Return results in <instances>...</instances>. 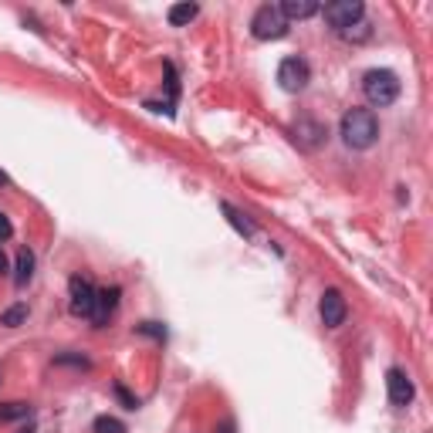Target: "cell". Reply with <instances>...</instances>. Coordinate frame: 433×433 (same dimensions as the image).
Here are the masks:
<instances>
[{
	"instance_id": "7402d4cb",
	"label": "cell",
	"mask_w": 433,
	"mask_h": 433,
	"mask_svg": "<svg viewBox=\"0 0 433 433\" xmlns=\"http://www.w3.org/2000/svg\"><path fill=\"white\" fill-rule=\"evenodd\" d=\"M10 234H14V223H10V220H7V216L0 214V240H7V237H10Z\"/></svg>"
},
{
	"instance_id": "9a60e30c",
	"label": "cell",
	"mask_w": 433,
	"mask_h": 433,
	"mask_svg": "<svg viewBox=\"0 0 433 433\" xmlns=\"http://www.w3.org/2000/svg\"><path fill=\"white\" fill-rule=\"evenodd\" d=\"M31 417V403H0V420H24Z\"/></svg>"
},
{
	"instance_id": "d6986e66",
	"label": "cell",
	"mask_w": 433,
	"mask_h": 433,
	"mask_svg": "<svg viewBox=\"0 0 433 433\" xmlns=\"http://www.w3.org/2000/svg\"><path fill=\"white\" fill-rule=\"evenodd\" d=\"M342 38H345V41H366V38H369V27H366V21H359V24H352L349 31H342Z\"/></svg>"
},
{
	"instance_id": "484cf974",
	"label": "cell",
	"mask_w": 433,
	"mask_h": 433,
	"mask_svg": "<svg viewBox=\"0 0 433 433\" xmlns=\"http://www.w3.org/2000/svg\"><path fill=\"white\" fill-rule=\"evenodd\" d=\"M21 433H34V427H27V430H21Z\"/></svg>"
},
{
	"instance_id": "4fadbf2b",
	"label": "cell",
	"mask_w": 433,
	"mask_h": 433,
	"mask_svg": "<svg viewBox=\"0 0 433 433\" xmlns=\"http://www.w3.org/2000/svg\"><path fill=\"white\" fill-rule=\"evenodd\" d=\"M220 210H223L227 223H230V227H234V230H237L240 237H254V223H251L247 216L240 214V210H237L234 203H220Z\"/></svg>"
},
{
	"instance_id": "44dd1931",
	"label": "cell",
	"mask_w": 433,
	"mask_h": 433,
	"mask_svg": "<svg viewBox=\"0 0 433 433\" xmlns=\"http://www.w3.org/2000/svg\"><path fill=\"white\" fill-rule=\"evenodd\" d=\"M115 396H119V403H122L125 410H136V406H139V399H136V396H132V393H129V389H125L122 382L115 386Z\"/></svg>"
},
{
	"instance_id": "9c48e42d",
	"label": "cell",
	"mask_w": 433,
	"mask_h": 433,
	"mask_svg": "<svg viewBox=\"0 0 433 433\" xmlns=\"http://www.w3.org/2000/svg\"><path fill=\"white\" fill-rule=\"evenodd\" d=\"M295 139H298L305 149H319L325 139H328V129H325L322 122H315V119H298V125H295Z\"/></svg>"
},
{
	"instance_id": "ac0fdd59",
	"label": "cell",
	"mask_w": 433,
	"mask_h": 433,
	"mask_svg": "<svg viewBox=\"0 0 433 433\" xmlns=\"http://www.w3.org/2000/svg\"><path fill=\"white\" fill-rule=\"evenodd\" d=\"M95 433H125V423L115 417H99L95 420Z\"/></svg>"
},
{
	"instance_id": "30bf717a",
	"label": "cell",
	"mask_w": 433,
	"mask_h": 433,
	"mask_svg": "<svg viewBox=\"0 0 433 433\" xmlns=\"http://www.w3.org/2000/svg\"><path fill=\"white\" fill-rule=\"evenodd\" d=\"M277 10L284 21H308L322 10V3L319 0H284V3H277Z\"/></svg>"
},
{
	"instance_id": "603a6c76",
	"label": "cell",
	"mask_w": 433,
	"mask_h": 433,
	"mask_svg": "<svg viewBox=\"0 0 433 433\" xmlns=\"http://www.w3.org/2000/svg\"><path fill=\"white\" fill-rule=\"evenodd\" d=\"M10 271V264H7V254H3V247H0V274H7Z\"/></svg>"
},
{
	"instance_id": "d4e9b609",
	"label": "cell",
	"mask_w": 433,
	"mask_h": 433,
	"mask_svg": "<svg viewBox=\"0 0 433 433\" xmlns=\"http://www.w3.org/2000/svg\"><path fill=\"white\" fill-rule=\"evenodd\" d=\"M7 183H10V176H7V173L0 169V186H7Z\"/></svg>"
},
{
	"instance_id": "2e32d148",
	"label": "cell",
	"mask_w": 433,
	"mask_h": 433,
	"mask_svg": "<svg viewBox=\"0 0 433 433\" xmlns=\"http://www.w3.org/2000/svg\"><path fill=\"white\" fill-rule=\"evenodd\" d=\"M27 322V305H10L3 315H0V325H7V328H17V325Z\"/></svg>"
},
{
	"instance_id": "e0dca14e",
	"label": "cell",
	"mask_w": 433,
	"mask_h": 433,
	"mask_svg": "<svg viewBox=\"0 0 433 433\" xmlns=\"http://www.w3.org/2000/svg\"><path fill=\"white\" fill-rule=\"evenodd\" d=\"M54 366H75V369H88L92 362H88L85 356H75V352H61V356H54Z\"/></svg>"
},
{
	"instance_id": "8992f818",
	"label": "cell",
	"mask_w": 433,
	"mask_h": 433,
	"mask_svg": "<svg viewBox=\"0 0 433 433\" xmlns=\"http://www.w3.org/2000/svg\"><path fill=\"white\" fill-rule=\"evenodd\" d=\"M68 295H71V315H78V319H92L95 301H99V288H95L88 277L75 274V277L68 281Z\"/></svg>"
},
{
	"instance_id": "7c38bea8",
	"label": "cell",
	"mask_w": 433,
	"mask_h": 433,
	"mask_svg": "<svg viewBox=\"0 0 433 433\" xmlns=\"http://www.w3.org/2000/svg\"><path fill=\"white\" fill-rule=\"evenodd\" d=\"M197 14H200V7L186 0V3H173V7L166 10V21H169L173 27H186V24L197 17Z\"/></svg>"
},
{
	"instance_id": "5bb4252c",
	"label": "cell",
	"mask_w": 433,
	"mask_h": 433,
	"mask_svg": "<svg viewBox=\"0 0 433 433\" xmlns=\"http://www.w3.org/2000/svg\"><path fill=\"white\" fill-rule=\"evenodd\" d=\"M31 277H34V254H31L27 247H21L17 264H14V284H17V288H24Z\"/></svg>"
},
{
	"instance_id": "5b68a950",
	"label": "cell",
	"mask_w": 433,
	"mask_h": 433,
	"mask_svg": "<svg viewBox=\"0 0 433 433\" xmlns=\"http://www.w3.org/2000/svg\"><path fill=\"white\" fill-rule=\"evenodd\" d=\"M308 82H312V68H308L305 58H284V61L277 64V85H281V92L295 95V92H301Z\"/></svg>"
},
{
	"instance_id": "ffe728a7",
	"label": "cell",
	"mask_w": 433,
	"mask_h": 433,
	"mask_svg": "<svg viewBox=\"0 0 433 433\" xmlns=\"http://www.w3.org/2000/svg\"><path fill=\"white\" fill-rule=\"evenodd\" d=\"M136 332H143V335H153V338L166 342V328H162L160 322H143V325H136Z\"/></svg>"
},
{
	"instance_id": "52a82bcc",
	"label": "cell",
	"mask_w": 433,
	"mask_h": 433,
	"mask_svg": "<svg viewBox=\"0 0 433 433\" xmlns=\"http://www.w3.org/2000/svg\"><path fill=\"white\" fill-rule=\"evenodd\" d=\"M345 298H342V291L338 288H328L322 295V301H319V315H322L325 328H338V325L345 322Z\"/></svg>"
},
{
	"instance_id": "277c9868",
	"label": "cell",
	"mask_w": 433,
	"mask_h": 433,
	"mask_svg": "<svg viewBox=\"0 0 433 433\" xmlns=\"http://www.w3.org/2000/svg\"><path fill=\"white\" fill-rule=\"evenodd\" d=\"M322 14H325V21H328V27L342 34V31H349L352 24H359L366 17V7L359 0H335V3L322 7Z\"/></svg>"
},
{
	"instance_id": "3957f363",
	"label": "cell",
	"mask_w": 433,
	"mask_h": 433,
	"mask_svg": "<svg viewBox=\"0 0 433 433\" xmlns=\"http://www.w3.org/2000/svg\"><path fill=\"white\" fill-rule=\"evenodd\" d=\"M251 34L258 41H281L288 34V21L281 17V10L274 3H264L258 7V14L251 17Z\"/></svg>"
},
{
	"instance_id": "6da1fadb",
	"label": "cell",
	"mask_w": 433,
	"mask_h": 433,
	"mask_svg": "<svg viewBox=\"0 0 433 433\" xmlns=\"http://www.w3.org/2000/svg\"><path fill=\"white\" fill-rule=\"evenodd\" d=\"M349 149H373L379 139V119L373 108H349L338 125Z\"/></svg>"
},
{
	"instance_id": "8fae6325",
	"label": "cell",
	"mask_w": 433,
	"mask_h": 433,
	"mask_svg": "<svg viewBox=\"0 0 433 433\" xmlns=\"http://www.w3.org/2000/svg\"><path fill=\"white\" fill-rule=\"evenodd\" d=\"M115 305H119V288H106V291H99V301H95L92 322H95V325H106L108 315L115 312Z\"/></svg>"
},
{
	"instance_id": "7a4b0ae2",
	"label": "cell",
	"mask_w": 433,
	"mask_h": 433,
	"mask_svg": "<svg viewBox=\"0 0 433 433\" xmlns=\"http://www.w3.org/2000/svg\"><path fill=\"white\" fill-rule=\"evenodd\" d=\"M362 92H366V99H369L373 106L386 108L399 99V78H396V71H389V68H373V71H366V78H362Z\"/></svg>"
},
{
	"instance_id": "ba28073f",
	"label": "cell",
	"mask_w": 433,
	"mask_h": 433,
	"mask_svg": "<svg viewBox=\"0 0 433 433\" xmlns=\"http://www.w3.org/2000/svg\"><path fill=\"white\" fill-rule=\"evenodd\" d=\"M386 393H389V403L393 406H410L413 403V382L403 369H389L386 373Z\"/></svg>"
},
{
	"instance_id": "cb8c5ba5",
	"label": "cell",
	"mask_w": 433,
	"mask_h": 433,
	"mask_svg": "<svg viewBox=\"0 0 433 433\" xmlns=\"http://www.w3.org/2000/svg\"><path fill=\"white\" fill-rule=\"evenodd\" d=\"M216 433H234V420H223V423H220V430Z\"/></svg>"
}]
</instances>
